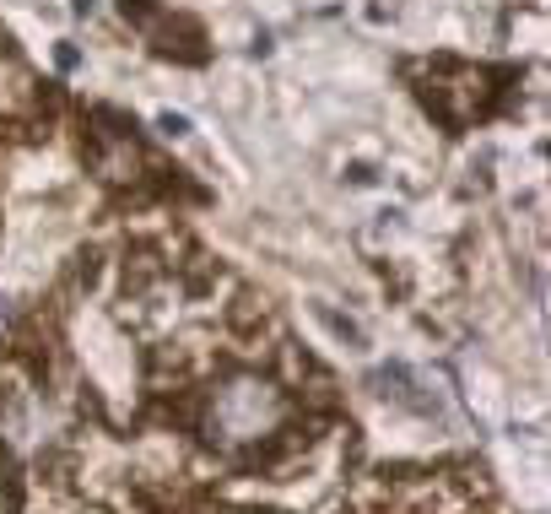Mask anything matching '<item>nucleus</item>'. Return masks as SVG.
Instances as JSON below:
<instances>
[{"mask_svg": "<svg viewBox=\"0 0 551 514\" xmlns=\"http://www.w3.org/2000/svg\"><path fill=\"white\" fill-rule=\"evenodd\" d=\"M281 423V395L276 385H265V379H233L217 406H211V428L222 433L227 444H249V439H265Z\"/></svg>", "mask_w": 551, "mask_h": 514, "instance_id": "nucleus-1", "label": "nucleus"}]
</instances>
